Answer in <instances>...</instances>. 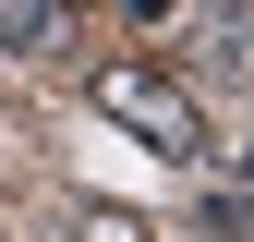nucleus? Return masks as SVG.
I'll list each match as a JSON object with an SVG mask.
<instances>
[{"instance_id": "obj_1", "label": "nucleus", "mask_w": 254, "mask_h": 242, "mask_svg": "<svg viewBox=\"0 0 254 242\" xmlns=\"http://www.w3.org/2000/svg\"><path fill=\"white\" fill-rule=\"evenodd\" d=\"M97 121H121V133H133L145 158H170V170L206 158V109H194V85L157 73V60H109V73H97Z\"/></svg>"}, {"instance_id": "obj_2", "label": "nucleus", "mask_w": 254, "mask_h": 242, "mask_svg": "<svg viewBox=\"0 0 254 242\" xmlns=\"http://www.w3.org/2000/svg\"><path fill=\"white\" fill-rule=\"evenodd\" d=\"M61 37H73V12H61V0H0V49H24V60H49Z\"/></svg>"}, {"instance_id": "obj_3", "label": "nucleus", "mask_w": 254, "mask_h": 242, "mask_svg": "<svg viewBox=\"0 0 254 242\" xmlns=\"http://www.w3.org/2000/svg\"><path fill=\"white\" fill-rule=\"evenodd\" d=\"M206 218H218V230H242V242H254V145H242V158H230V194H218V206H206Z\"/></svg>"}, {"instance_id": "obj_4", "label": "nucleus", "mask_w": 254, "mask_h": 242, "mask_svg": "<svg viewBox=\"0 0 254 242\" xmlns=\"http://www.w3.org/2000/svg\"><path fill=\"white\" fill-rule=\"evenodd\" d=\"M73 230H85V242H145V218H121V206H85Z\"/></svg>"}]
</instances>
